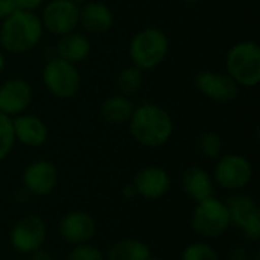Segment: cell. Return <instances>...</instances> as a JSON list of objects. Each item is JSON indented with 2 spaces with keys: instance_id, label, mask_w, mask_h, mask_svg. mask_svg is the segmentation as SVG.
Segmentation results:
<instances>
[{
  "instance_id": "1",
  "label": "cell",
  "mask_w": 260,
  "mask_h": 260,
  "mask_svg": "<svg viewBox=\"0 0 260 260\" xmlns=\"http://www.w3.org/2000/svg\"><path fill=\"white\" fill-rule=\"evenodd\" d=\"M128 128L131 137L142 146L160 148L169 142L174 133L171 114L157 104H142L134 108Z\"/></svg>"
},
{
  "instance_id": "2",
  "label": "cell",
  "mask_w": 260,
  "mask_h": 260,
  "mask_svg": "<svg viewBox=\"0 0 260 260\" xmlns=\"http://www.w3.org/2000/svg\"><path fill=\"white\" fill-rule=\"evenodd\" d=\"M43 32L44 27L40 15L15 9L2 20L0 44L9 53H26L40 43Z\"/></svg>"
},
{
  "instance_id": "3",
  "label": "cell",
  "mask_w": 260,
  "mask_h": 260,
  "mask_svg": "<svg viewBox=\"0 0 260 260\" xmlns=\"http://www.w3.org/2000/svg\"><path fill=\"white\" fill-rule=\"evenodd\" d=\"M227 75L239 85L253 88L260 82V47L256 41H239L225 55Z\"/></svg>"
},
{
  "instance_id": "4",
  "label": "cell",
  "mask_w": 260,
  "mask_h": 260,
  "mask_svg": "<svg viewBox=\"0 0 260 260\" xmlns=\"http://www.w3.org/2000/svg\"><path fill=\"white\" fill-rule=\"evenodd\" d=\"M169 40L158 27H145L134 34L129 41V58L133 66L140 70L158 67L168 56Z\"/></svg>"
},
{
  "instance_id": "5",
  "label": "cell",
  "mask_w": 260,
  "mask_h": 260,
  "mask_svg": "<svg viewBox=\"0 0 260 260\" xmlns=\"http://www.w3.org/2000/svg\"><path fill=\"white\" fill-rule=\"evenodd\" d=\"M190 224L193 232L204 239H218L232 225L225 203L215 197L197 203Z\"/></svg>"
},
{
  "instance_id": "6",
  "label": "cell",
  "mask_w": 260,
  "mask_h": 260,
  "mask_svg": "<svg viewBox=\"0 0 260 260\" xmlns=\"http://www.w3.org/2000/svg\"><path fill=\"white\" fill-rule=\"evenodd\" d=\"M41 76L47 91L58 99H70L81 88V75L76 66L58 56L44 66Z\"/></svg>"
},
{
  "instance_id": "7",
  "label": "cell",
  "mask_w": 260,
  "mask_h": 260,
  "mask_svg": "<svg viewBox=\"0 0 260 260\" xmlns=\"http://www.w3.org/2000/svg\"><path fill=\"white\" fill-rule=\"evenodd\" d=\"M230 224L238 227L253 242L260 238V209L257 201L248 193H236L225 203Z\"/></svg>"
},
{
  "instance_id": "8",
  "label": "cell",
  "mask_w": 260,
  "mask_h": 260,
  "mask_svg": "<svg viewBox=\"0 0 260 260\" xmlns=\"http://www.w3.org/2000/svg\"><path fill=\"white\" fill-rule=\"evenodd\" d=\"M215 181L225 190H242L253 178V165L239 154H229L219 158L213 172Z\"/></svg>"
},
{
  "instance_id": "9",
  "label": "cell",
  "mask_w": 260,
  "mask_h": 260,
  "mask_svg": "<svg viewBox=\"0 0 260 260\" xmlns=\"http://www.w3.org/2000/svg\"><path fill=\"white\" fill-rule=\"evenodd\" d=\"M46 236V222L37 215H26L12 225L9 241L17 253L29 256L30 253L43 247Z\"/></svg>"
},
{
  "instance_id": "10",
  "label": "cell",
  "mask_w": 260,
  "mask_h": 260,
  "mask_svg": "<svg viewBox=\"0 0 260 260\" xmlns=\"http://www.w3.org/2000/svg\"><path fill=\"white\" fill-rule=\"evenodd\" d=\"M40 18L46 30L62 37L73 32L79 24V6L69 0H50L43 8Z\"/></svg>"
},
{
  "instance_id": "11",
  "label": "cell",
  "mask_w": 260,
  "mask_h": 260,
  "mask_svg": "<svg viewBox=\"0 0 260 260\" xmlns=\"http://www.w3.org/2000/svg\"><path fill=\"white\" fill-rule=\"evenodd\" d=\"M193 84L197 90L218 104L233 102L239 94V85L225 73L215 70H201L195 75Z\"/></svg>"
},
{
  "instance_id": "12",
  "label": "cell",
  "mask_w": 260,
  "mask_h": 260,
  "mask_svg": "<svg viewBox=\"0 0 260 260\" xmlns=\"http://www.w3.org/2000/svg\"><path fill=\"white\" fill-rule=\"evenodd\" d=\"M32 87L21 78H11L0 85V113L15 117L23 114L32 102Z\"/></svg>"
},
{
  "instance_id": "13",
  "label": "cell",
  "mask_w": 260,
  "mask_h": 260,
  "mask_svg": "<svg viewBox=\"0 0 260 260\" xmlns=\"http://www.w3.org/2000/svg\"><path fill=\"white\" fill-rule=\"evenodd\" d=\"M58 183V169L52 161L37 160L23 172L24 189L37 197H44L53 192Z\"/></svg>"
},
{
  "instance_id": "14",
  "label": "cell",
  "mask_w": 260,
  "mask_h": 260,
  "mask_svg": "<svg viewBox=\"0 0 260 260\" xmlns=\"http://www.w3.org/2000/svg\"><path fill=\"white\" fill-rule=\"evenodd\" d=\"M137 192L145 200H158L166 195L171 189V177L169 174L158 166H146L142 168L131 183Z\"/></svg>"
},
{
  "instance_id": "15",
  "label": "cell",
  "mask_w": 260,
  "mask_h": 260,
  "mask_svg": "<svg viewBox=\"0 0 260 260\" xmlns=\"http://www.w3.org/2000/svg\"><path fill=\"white\" fill-rule=\"evenodd\" d=\"M58 232L61 238L73 245L87 244L93 239L96 233V222L94 219L81 210L69 212L59 221Z\"/></svg>"
},
{
  "instance_id": "16",
  "label": "cell",
  "mask_w": 260,
  "mask_h": 260,
  "mask_svg": "<svg viewBox=\"0 0 260 260\" xmlns=\"http://www.w3.org/2000/svg\"><path fill=\"white\" fill-rule=\"evenodd\" d=\"M12 128L15 142L29 146V148H40L46 143L49 131L46 123L32 114H18L12 117Z\"/></svg>"
},
{
  "instance_id": "17",
  "label": "cell",
  "mask_w": 260,
  "mask_h": 260,
  "mask_svg": "<svg viewBox=\"0 0 260 260\" xmlns=\"http://www.w3.org/2000/svg\"><path fill=\"white\" fill-rule=\"evenodd\" d=\"M113 23V12L105 3L87 2L79 8V24L90 34H104L111 29Z\"/></svg>"
},
{
  "instance_id": "18",
  "label": "cell",
  "mask_w": 260,
  "mask_h": 260,
  "mask_svg": "<svg viewBox=\"0 0 260 260\" xmlns=\"http://www.w3.org/2000/svg\"><path fill=\"white\" fill-rule=\"evenodd\" d=\"M181 186H183L184 193L195 203L207 200L213 197L215 193V184H213L210 174L198 166L187 168L183 172Z\"/></svg>"
},
{
  "instance_id": "19",
  "label": "cell",
  "mask_w": 260,
  "mask_h": 260,
  "mask_svg": "<svg viewBox=\"0 0 260 260\" xmlns=\"http://www.w3.org/2000/svg\"><path fill=\"white\" fill-rule=\"evenodd\" d=\"M90 50H91L90 40L85 35L75 32V30L59 37V41L56 44L58 58L75 66L87 59V56L90 55Z\"/></svg>"
},
{
  "instance_id": "20",
  "label": "cell",
  "mask_w": 260,
  "mask_h": 260,
  "mask_svg": "<svg viewBox=\"0 0 260 260\" xmlns=\"http://www.w3.org/2000/svg\"><path fill=\"white\" fill-rule=\"evenodd\" d=\"M134 108L136 107L129 98H126L123 94H114V96H108L107 99L102 101V104L99 107V113H101V117L107 123L123 125V123H128Z\"/></svg>"
},
{
  "instance_id": "21",
  "label": "cell",
  "mask_w": 260,
  "mask_h": 260,
  "mask_svg": "<svg viewBox=\"0 0 260 260\" xmlns=\"http://www.w3.org/2000/svg\"><path fill=\"white\" fill-rule=\"evenodd\" d=\"M151 256L149 245L133 238H125L114 242L107 253L108 260H148Z\"/></svg>"
},
{
  "instance_id": "22",
  "label": "cell",
  "mask_w": 260,
  "mask_h": 260,
  "mask_svg": "<svg viewBox=\"0 0 260 260\" xmlns=\"http://www.w3.org/2000/svg\"><path fill=\"white\" fill-rule=\"evenodd\" d=\"M143 84V70L137 69L136 66L123 69L117 76V87L120 90V94L129 98L136 94Z\"/></svg>"
},
{
  "instance_id": "23",
  "label": "cell",
  "mask_w": 260,
  "mask_h": 260,
  "mask_svg": "<svg viewBox=\"0 0 260 260\" xmlns=\"http://www.w3.org/2000/svg\"><path fill=\"white\" fill-rule=\"evenodd\" d=\"M198 151L210 160L219 158L222 154V139L215 131H204L198 137Z\"/></svg>"
},
{
  "instance_id": "24",
  "label": "cell",
  "mask_w": 260,
  "mask_h": 260,
  "mask_svg": "<svg viewBox=\"0 0 260 260\" xmlns=\"http://www.w3.org/2000/svg\"><path fill=\"white\" fill-rule=\"evenodd\" d=\"M15 145V136L12 128V117L0 113V161H3Z\"/></svg>"
},
{
  "instance_id": "25",
  "label": "cell",
  "mask_w": 260,
  "mask_h": 260,
  "mask_svg": "<svg viewBox=\"0 0 260 260\" xmlns=\"http://www.w3.org/2000/svg\"><path fill=\"white\" fill-rule=\"evenodd\" d=\"M181 260H219V256L212 245L206 242H195L183 250Z\"/></svg>"
},
{
  "instance_id": "26",
  "label": "cell",
  "mask_w": 260,
  "mask_h": 260,
  "mask_svg": "<svg viewBox=\"0 0 260 260\" xmlns=\"http://www.w3.org/2000/svg\"><path fill=\"white\" fill-rule=\"evenodd\" d=\"M69 260H105V257L101 250L87 242L75 245V248L69 254Z\"/></svg>"
},
{
  "instance_id": "27",
  "label": "cell",
  "mask_w": 260,
  "mask_h": 260,
  "mask_svg": "<svg viewBox=\"0 0 260 260\" xmlns=\"http://www.w3.org/2000/svg\"><path fill=\"white\" fill-rule=\"evenodd\" d=\"M43 3H44V0H14L15 9L29 11V12H34L35 9H38Z\"/></svg>"
},
{
  "instance_id": "28",
  "label": "cell",
  "mask_w": 260,
  "mask_h": 260,
  "mask_svg": "<svg viewBox=\"0 0 260 260\" xmlns=\"http://www.w3.org/2000/svg\"><path fill=\"white\" fill-rule=\"evenodd\" d=\"M229 260H250V254L245 247H233L229 253Z\"/></svg>"
},
{
  "instance_id": "29",
  "label": "cell",
  "mask_w": 260,
  "mask_h": 260,
  "mask_svg": "<svg viewBox=\"0 0 260 260\" xmlns=\"http://www.w3.org/2000/svg\"><path fill=\"white\" fill-rule=\"evenodd\" d=\"M15 11L14 0H0V20L6 18Z\"/></svg>"
},
{
  "instance_id": "30",
  "label": "cell",
  "mask_w": 260,
  "mask_h": 260,
  "mask_svg": "<svg viewBox=\"0 0 260 260\" xmlns=\"http://www.w3.org/2000/svg\"><path fill=\"white\" fill-rule=\"evenodd\" d=\"M29 260H53V257L49 251L43 250V247H41V248H38L29 254Z\"/></svg>"
},
{
  "instance_id": "31",
  "label": "cell",
  "mask_w": 260,
  "mask_h": 260,
  "mask_svg": "<svg viewBox=\"0 0 260 260\" xmlns=\"http://www.w3.org/2000/svg\"><path fill=\"white\" fill-rule=\"evenodd\" d=\"M122 195H123L126 200H133V198H136V197H137V192H136V189H134V186H133V184H128V186H125V187H123Z\"/></svg>"
},
{
  "instance_id": "32",
  "label": "cell",
  "mask_w": 260,
  "mask_h": 260,
  "mask_svg": "<svg viewBox=\"0 0 260 260\" xmlns=\"http://www.w3.org/2000/svg\"><path fill=\"white\" fill-rule=\"evenodd\" d=\"M69 2H72V3L76 5V6H82L84 3H87V2H90V0H69Z\"/></svg>"
},
{
  "instance_id": "33",
  "label": "cell",
  "mask_w": 260,
  "mask_h": 260,
  "mask_svg": "<svg viewBox=\"0 0 260 260\" xmlns=\"http://www.w3.org/2000/svg\"><path fill=\"white\" fill-rule=\"evenodd\" d=\"M5 64H6V61H5V56H3V53L0 52V73H2V70L5 69Z\"/></svg>"
},
{
  "instance_id": "34",
  "label": "cell",
  "mask_w": 260,
  "mask_h": 260,
  "mask_svg": "<svg viewBox=\"0 0 260 260\" xmlns=\"http://www.w3.org/2000/svg\"><path fill=\"white\" fill-rule=\"evenodd\" d=\"M183 2H186V3H189V5H195V3H200L201 0H183Z\"/></svg>"
},
{
  "instance_id": "35",
  "label": "cell",
  "mask_w": 260,
  "mask_h": 260,
  "mask_svg": "<svg viewBox=\"0 0 260 260\" xmlns=\"http://www.w3.org/2000/svg\"><path fill=\"white\" fill-rule=\"evenodd\" d=\"M148 260H165V259H161V257H158V256H151Z\"/></svg>"
}]
</instances>
